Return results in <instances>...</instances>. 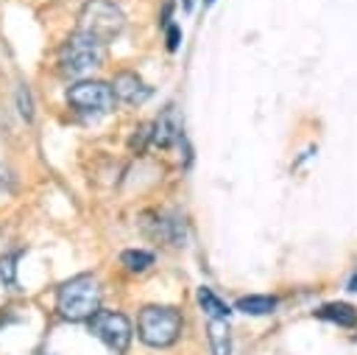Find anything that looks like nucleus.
<instances>
[{"instance_id":"nucleus-15","label":"nucleus","mask_w":357,"mask_h":355,"mask_svg":"<svg viewBox=\"0 0 357 355\" xmlns=\"http://www.w3.org/2000/svg\"><path fill=\"white\" fill-rule=\"evenodd\" d=\"M17 106H20V115L25 120H33V98H31V89L25 84L17 89Z\"/></svg>"},{"instance_id":"nucleus-6","label":"nucleus","mask_w":357,"mask_h":355,"mask_svg":"<svg viewBox=\"0 0 357 355\" xmlns=\"http://www.w3.org/2000/svg\"><path fill=\"white\" fill-rule=\"evenodd\" d=\"M67 103L86 115H106L114 109V92L106 81H78L67 89Z\"/></svg>"},{"instance_id":"nucleus-18","label":"nucleus","mask_w":357,"mask_h":355,"mask_svg":"<svg viewBox=\"0 0 357 355\" xmlns=\"http://www.w3.org/2000/svg\"><path fill=\"white\" fill-rule=\"evenodd\" d=\"M349 291H357V274L349 280Z\"/></svg>"},{"instance_id":"nucleus-19","label":"nucleus","mask_w":357,"mask_h":355,"mask_svg":"<svg viewBox=\"0 0 357 355\" xmlns=\"http://www.w3.org/2000/svg\"><path fill=\"white\" fill-rule=\"evenodd\" d=\"M184 8L190 11V8H192V0H184Z\"/></svg>"},{"instance_id":"nucleus-1","label":"nucleus","mask_w":357,"mask_h":355,"mask_svg":"<svg viewBox=\"0 0 357 355\" xmlns=\"http://www.w3.org/2000/svg\"><path fill=\"white\" fill-rule=\"evenodd\" d=\"M56 310L64 321H89L100 310V282L95 274H75L56 291Z\"/></svg>"},{"instance_id":"nucleus-13","label":"nucleus","mask_w":357,"mask_h":355,"mask_svg":"<svg viewBox=\"0 0 357 355\" xmlns=\"http://www.w3.org/2000/svg\"><path fill=\"white\" fill-rule=\"evenodd\" d=\"M120 263L128 268V271H145L148 266H153V254L145 252V249H126L120 254Z\"/></svg>"},{"instance_id":"nucleus-14","label":"nucleus","mask_w":357,"mask_h":355,"mask_svg":"<svg viewBox=\"0 0 357 355\" xmlns=\"http://www.w3.org/2000/svg\"><path fill=\"white\" fill-rule=\"evenodd\" d=\"M148 143H151V123H139V126L134 129V134H131L128 145H131V148H134L137 154H142Z\"/></svg>"},{"instance_id":"nucleus-11","label":"nucleus","mask_w":357,"mask_h":355,"mask_svg":"<svg viewBox=\"0 0 357 355\" xmlns=\"http://www.w3.org/2000/svg\"><path fill=\"white\" fill-rule=\"evenodd\" d=\"M234 307H237L240 313H248V316H268V313H273V307H276V296H262V294L240 296Z\"/></svg>"},{"instance_id":"nucleus-7","label":"nucleus","mask_w":357,"mask_h":355,"mask_svg":"<svg viewBox=\"0 0 357 355\" xmlns=\"http://www.w3.org/2000/svg\"><path fill=\"white\" fill-rule=\"evenodd\" d=\"M109 87H112L114 98H120L123 103H131V106H139V103H145V101L153 95V89H151L134 70H123V73H117L114 81H112Z\"/></svg>"},{"instance_id":"nucleus-2","label":"nucleus","mask_w":357,"mask_h":355,"mask_svg":"<svg viewBox=\"0 0 357 355\" xmlns=\"http://www.w3.org/2000/svg\"><path fill=\"white\" fill-rule=\"evenodd\" d=\"M184 330V319L176 307L170 305H148L137 316V335L142 344L153 349L173 347Z\"/></svg>"},{"instance_id":"nucleus-17","label":"nucleus","mask_w":357,"mask_h":355,"mask_svg":"<svg viewBox=\"0 0 357 355\" xmlns=\"http://www.w3.org/2000/svg\"><path fill=\"white\" fill-rule=\"evenodd\" d=\"M165 39H167V50H176L178 42H181V28L178 25H165Z\"/></svg>"},{"instance_id":"nucleus-20","label":"nucleus","mask_w":357,"mask_h":355,"mask_svg":"<svg viewBox=\"0 0 357 355\" xmlns=\"http://www.w3.org/2000/svg\"><path fill=\"white\" fill-rule=\"evenodd\" d=\"M212 3H215V0H204V6H212Z\"/></svg>"},{"instance_id":"nucleus-5","label":"nucleus","mask_w":357,"mask_h":355,"mask_svg":"<svg viewBox=\"0 0 357 355\" xmlns=\"http://www.w3.org/2000/svg\"><path fill=\"white\" fill-rule=\"evenodd\" d=\"M86 324H89V333L95 338H100L114 355H126V349L131 347L134 330H131V321H128L126 313H120V310H98Z\"/></svg>"},{"instance_id":"nucleus-12","label":"nucleus","mask_w":357,"mask_h":355,"mask_svg":"<svg viewBox=\"0 0 357 355\" xmlns=\"http://www.w3.org/2000/svg\"><path fill=\"white\" fill-rule=\"evenodd\" d=\"M198 305L204 307V313L209 316V319H229L231 316V307L220 299V296H215V291L212 288H198Z\"/></svg>"},{"instance_id":"nucleus-3","label":"nucleus","mask_w":357,"mask_h":355,"mask_svg":"<svg viewBox=\"0 0 357 355\" xmlns=\"http://www.w3.org/2000/svg\"><path fill=\"white\" fill-rule=\"evenodd\" d=\"M123 28H126V14L112 0H89L78 14V31L92 36L100 45H109L112 39H117Z\"/></svg>"},{"instance_id":"nucleus-9","label":"nucleus","mask_w":357,"mask_h":355,"mask_svg":"<svg viewBox=\"0 0 357 355\" xmlns=\"http://www.w3.org/2000/svg\"><path fill=\"white\" fill-rule=\"evenodd\" d=\"M318 319L324 321H332L337 327H354L357 324V310L349 305V302H329V305H321L315 310Z\"/></svg>"},{"instance_id":"nucleus-16","label":"nucleus","mask_w":357,"mask_h":355,"mask_svg":"<svg viewBox=\"0 0 357 355\" xmlns=\"http://www.w3.org/2000/svg\"><path fill=\"white\" fill-rule=\"evenodd\" d=\"M17 254H6V257H0V280L6 282V285H14V277H17Z\"/></svg>"},{"instance_id":"nucleus-4","label":"nucleus","mask_w":357,"mask_h":355,"mask_svg":"<svg viewBox=\"0 0 357 355\" xmlns=\"http://www.w3.org/2000/svg\"><path fill=\"white\" fill-rule=\"evenodd\" d=\"M100 61H103V45L81 31L70 34V39L59 48V70L64 75H81L92 67H100Z\"/></svg>"},{"instance_id":"nucleus-10","label":"nucleus","mask_w":357,"mask_h":355,"mask_svg":"<svg viewBox=\"0 0 357 355\" xmlns=\"http://www.w3.org/2000/svg\"><path fill=\"white\" fill-rule=\"evenodd\" d=\"M209 347L212 355H229L231 352V338H229V321L226 319H209Z\"/></svg>"},{"instance_id":"nucleus-8","label":"nucleus","mask_w":357,"mask_h":355,"mask_svg":"<svg viewBox=\"0 0 357 355\" xmlns=\"http://www.w3.org/2000/svg\"><path fill=\"white\" fill-rule=\"evenodd\" d=\"M178 137H181V120H178L176 106L167 103V106L159 112L156 123H151V143L159 145V148H170Z\"/></svg>"},{"instance_id":"nucleus-21","label":"nucleus","mask_w":357,"mask_h":355,"mask_svg":"<svg viewBox=\"0 0 357 355\" xmlns=\"http://www.w3.org/2000/svg\"><path fill=\"white\" fill-rule=\"evenodd\" d=\"M0 173H6V171H3V168H0Z\"/></svg>"}]
</instances>
